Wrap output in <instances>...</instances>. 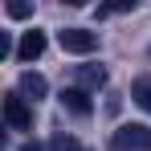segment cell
I'll use <instances>...</instances> for the list:
<instances>
[{"label":"cell","mask_w":151,"mask_h":151,"mask_svg":"<svg viewBox=\"0 0 151 151\" xmlns=\"http://www.w3.org/2000/svg\"><path fill=\"white\" fill-rule=\"evenodd\" d=\"M135 8V0H114V4H102L98 17H114V12H131Z\"/></svg>","instance_id":"9c48e42d"},{"label":"cell","mask_w":151,"mask_h":151,"mask_svg":"<svg viewBox=\"0 0 151 151\" xmlns=\"http://www.w3.org/2000/svg\"><path fill=\"white\" fill-rule=\"evenodd\" d=\"M78 82H82V90H98V86H106V70L102 65H78Z\"/></svg>","instance_id":"52a82bcc"},{"label":"cell","mask_w":151,"mask_h":151,"mask_svg":"<svg viewBox=\"0 0 151 151\" xmlns=\"http://www.w3.org/2000/svg\"><path fill=\"white\" fill-rule=\"evenodd\" d=\"M131 98H135V102H139V106L151 114V74L135 78V86H131Z\"/></svg>","instance_id":"ba28073f"},{"label":"cell","mask_w":151,"mask_h":151,"mask_svg":"<svg viewBox=\"0 0 151 151\" xmlns=\"http://www.w3.org/2000/svg\"><path fill=\"white\" fill-rule=\"evenodd\" d=\"M61 106L70 110V114H78V119H86L94 106H90V94L82 90V86H70V90H61Z\"/></svg>","instance_id":"277c9868"},{"label":"cell","mask_w":151,"mask_h":151,"mask_svg":"<svg viewBox=\"0 0 151 151\" xmlns=\"http://www.w3.org/2000/svg\"><path fill=\"white\" fill-rule=\"evenodd\" d=\"M12 53V41H8V33H0V57H8Z\"/></svg>","instance_id":"8fae6325"},{"label":"cell","mask_w":151,"mask_h":151,"mask_svg":"<svg viewBox=\"0 0 151 151\" xmlns=\"http://www.w3.org/2000/svg\"><path fill=\"white\" fill-rule=\"evenodd\" d=\"M110 147L114 151H151V127H143V123L119 127L114 139H110Z\"/></svg>","instance_id":"6da1fadb"},{"label":"cell","mask_w":151,"mask_h":151,"mask_svg":"<svg viewBox=\"0 0 151 151\" xmlns=\"http://www.w3.org/2000/svg\"><path fill=\"white\" fill-rule=\"evenodd\" d=\"M4 123L12 127V131H33V110H29V102L17 90L4 94Z\"/></svg>","instance_id":"7a4b0ae2"},{"label":"cell","mask_w":151,"mask_h":151,"mask_svg":"<svg viewBox=\"0 0 151 151\" xmlns=\"http://www.w3.org/2000/svg\"><path fill=\"white\" fill-rule=\"evenodd\" d=\"M45 94H49V82L41 74H33V70H25V74H21V98L25 102H41Z\"/></svg>","instance_id":"5b68a950"},{"label":"cell","mask_w":151,"mask_h":151,"mask_svg":"<svg viewBox=\"0 0 151 151\" xmlns=\"http://www.w3.org/2000/svg\"><path fill=\"white\" fill-rule=\"evenodd\" d=\"M41 53H45V33H37V29L25 33V37H21V45H17V57H21V61H37Z\"/></svg>","instance_id":"8992f818"},{"label":"cell","mask_w":151,"mask_h":151,"mask_svg":"<svg viewBox=\"0 0 151 151\" xmlns=\"http://www.w3.org/2000/svg\"><path fill=\"white\" fill-rule=\"evenodd\" d=\"M21 151H41V143H21Z\"/></svg>","instance_id":"7c38bea8"},{"label":"cell","mask_w":151,"mask_h":151,"mask_svg":"<svg viewBox=\"0 0 151 151\" xmlns=\"http://www.w3.org/2000/svg\"><path fill=\"white\" fill-rule=\"evenodd\" d=\"M8 17H12V21H25V17H33V4H25V0H12V4H8Z\"/></svg>","instance_id":"30bf717a"},{"label":"cell","mask_w":151,"mask_h":151,"mask_svg":"<svg viewBox=\"0 0 151 151\" xmlns=\"http://www.w3.org/2000/svg\"><path fill=\"white\" fill-rule=\"evenodd\" d=\"M57 41H61L65 53H94L98 49V33H90V29H61Z\"/></svg>","instance_id":"3957f363"},{"label":"cell","mask_w":151,"mask_h":151,"mask_svg":"<svg viewBox=\"0 0 151 151\" xmlns=\"http://www.w3.org/2000/svg\"><path fill=\"white\" fill-rule=\"evenodd\" d=\"M78 151H86V147H78Z\"/></svg>","instance_id":"4fadbf2b"}]
</instances>
